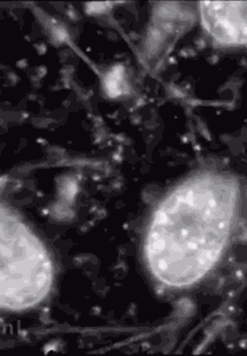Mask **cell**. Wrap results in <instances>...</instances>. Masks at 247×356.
Instances as JSON below:
<instances>
[{"label":"cell","mask_w":247,"mask_h":356,"mask_svg":"<svg viewBox=\"0 0 247 356\" xmlns=\"http://www.w3.org/2000/svg\"><path fill=\"white\" fill-rule=\"evenodd\" d=\"M246 3H202V20L209 33L225 44L246 42Z\"/></svg>","instance_id":"obj_1"}]
</instances>
